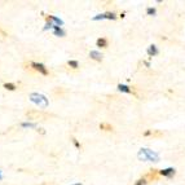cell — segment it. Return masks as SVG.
Returning a JSON list of instances; mask_svg holds the SVG:
<instances>
[{"label":"cell","mask_w":185,"mask_h":185,"mask_svg":"<svg viewBox=\"0 0 185 185\" xmlns=\"http://www.w3.org/2000/svg\"><path fill=\"white\" fill-rule=\"evenodd\" d=\"M137 157H139V159H141V161H151V162L159 161V154L153 151V150H150V149H146V148L140 149Z\"/></svg>","instance_id":"6da1fadb"},{"label":"cell","mask_w":185,"mask_h":185,"mask_svg":"<svg viewBox=\"0 0 185 185\" xmlns=\"http://www.w3.org/2000/svg\"><path fill=\"white\" fill-rule=\"evenodd\" d=\"M30 100L34 104L39 105L40 107H47L48 106V100H47L45 96L40 95V93H31L30 95Z\"/></svg>","instance_id":"7a4b0ae2"},{"label":"cell","mask_w":185,"mask_h":185,"mask_svg":"<svg viewBox=\"0 0 185 185\" xmlns=\"http://www.w3.org/2000/svg\"><path fill=\"white\" fill-rule=\"evenodd\" d=\"M26 117L29 118L30 120H36V119H45V118H48L49 115L45 114V113H43V111L32 110V111H27L26 113Z\"/></svg>","instance_id":"3957f363"},{"label":"cell","mask_w":185,"mask_h":185,"mask_svg":"<svg viewBox=\"0 0 185 185\" xmlns=\"http://www.w3.org/2000/svg\"><path fill=\"white\" fill-rule=\"evenodd\" d=\"M31 66L34 70L39 71V73H41L43 75H48V70L45 69V66L43 65V63H39V62H31Z\"/></svg>","instance_id":"277c9868"},{"label":"cell","mask_w":185,"mask_h":185,"mask_svg":"<svg viewBox=\"0 0 185 185\" xmlns=\"http://www.w3.org/2000/svg\"><path fill=\"white\" fill-rule=\"evenodd\" d=\"M115 20L117 18V16L114 14L113 12H106V13H104V14H98V16H96V17H93V21H97V20Z\"/></svg>","instance_id":"5b68a950"},{"label":"cell","mask_w":185,"mask_h":185,"mask_svg":"<svg viewBox=\"0 0 185 185\" xmlns=\"http://www.w3.org/2000/svg\"><path fill=\"white\" fill-rule=\"evenodd\" d=\"M158 175H159V171H157V170H150V171H149V172L144 176V179H145V180H157Z\"/></svg>","instance_id":"8992f818"},{"label":"cell","mask_w":185,"mask_h":185,"mask_svg":"<svg viewBox=\"0 0 185 185\" xmlns=\"http://www.w3.org/2000/svg\"><path fill=\"white\" fill-rule=\"evenodd\" d=\"M159 175L166 176V177H172L175 175V168L170 167V168H166V170H161L159 171Z\"/></svg>","instance_id":"52a82bcc"},{"label":"cell","mask_w":185,"mask_h":185,"mask_svg":"<svg viewBox=\"0 0 185 185\" xmlns=\"http://www.w3.org/2000/svg\"><path fill=\"white\" fill-rule=\"evenodd\" d=\"M45 20H47V22H49V23L54 22V23H56L57 26H60V25H63V22L60 20V18L54 17V16H45Z\"/></svg>","instance_id":"ba28073f"},{"label":"cell","mask_w":185,"mask_h":185,"mask_svg":"<svg viewBox=\"0 0 185 185\" xmlns=\"http://www.w3.org/2000/svg\"><path fill=\"white\" fill-rule=\"evenodd\" d=\"M89 57L92 60H96V61H101V60H102V54H101L100 52H97V51H91Z\"/></svg>","instance_id":"9c48e42d"},{"label":"cell","mask_w":185,"mask_h":185,"mask_svg":"<svg viewBox=\"0 0 185 185\" xmlns=\"http://www.w3.org/2000/svg\"><path fill=\"white\" fill-rule=\"evenodd\" d=\"M159 53V51H158V48H157L155 45H150L148 48V54L150 57H153V56H157V54Z\"/></svg>","instance_id":"30bf717a"},{"label":"cell","mask_w":185,"mask_h":185,"mask_svg":"<svg viewBox=\"0 0 185 185\" xmlns=\"http://www.w3.org/2000/svg\"><path fill=\"white\" fill-rule=\"evenodd\" d=\"M53 30H54V35H57V36H65V31L61 29L60 26H57V25H53Z\"/></svg>","instance_id":"8fae6325"},{"label":"cell","mask_w":185,"mask_h":185,"mask_svg":"<svg viewBox=\"0 0 185 185\" xmlns=\"http://www.w3.org/2000/svg\"><path fill=\"white\" fill-rule=\"evenodd\" d=\"M118 89H119L120 92H124V93H131L132 92L131 88L126 84H118Z\"/></svg>","instance_id":"7c38bea8"},{"label":"cell","mask_w":185,"mask_h":185,"mask_svg":"<svg viewBox=\"0 0 185 185\" xmlns=\"http://www.w3.org/2000/svg\"><path fill=\"white\" fill-rule=\"evenodd\" d=\"M96 44H97V47H101V48H106V47H107V39H105V38H100V39H97Z\"/></svg>","instance_id":"4fadbf2b"},{"label":"cell","mask_w":185,"mask_h":185,"mask_svg":"<svg viewBox=\"0 0 185 185\" xmlns=\"http://www.w3.org/2000/svg\"><path fill=\"white\" fill-rule=\"evenodd\" d=\"M100 129H104V131H113V126L109 123H101Z\"/></svg>","instance_id":"5bb4252c"},{"label":"cell","mask_w":185,"mask_h":185,"mask_svg":"<svg viewBox=\"0 0 185 185\" xmlns=\"http://www.w3.org/2000/svg\"><path fill=\"white\" fill-rule=\"evenodd\" d=\"M67 65L70 66V67H73V69H78L79 67V63H78V61H75V60H70V61L67 62Z\"/></svg>","instance_id":"9a60e30c"},{"label":"cell","mask_w":185,"mask_h":185,"mask_svg":"<svg viewBox=\"0 0 185 185\" xmlns=\"http://www.w3.org/2000/svg\"><path fill=\"white\" fill-rule=\"evenodd\" d=\"M4 88H7L8 91H14L16 89V85L13 83H5L4 84Z\"/></svg>","instance_id":"2e32d148"},{"label":"cell","mask_w":185,"mask_h":185,"mask_svg":"<svg viewBox=\"0 0 185 185\" xmlns=\"http://www.w3.org/2000/svg\"><path fill=\"white\" fill-rule=\"evenodd\" d=\"M146 13H148L149 16H154L157 13V9L155 8H148V9H146Z\"/></svg>","instance_id":"e0dca14e"},{"label":"cell","mask_w":185,"mask_h":185,"mask_svg":"<svg viewBox=\"0 0 185 185\" xmlns=\"http://www.w3.org/2000/svg\"><path fill=\"white\" fill-rule=\"evenodd\" d=\"M145 184H146V180H145L144 177H142V179H140V180H137L135 185H145Z\"/></svg>","instance_id":"ac0fdd59"},{"label":"cell","mask_w":185,"mask_h":185,"mask_svg":"<svg viewBox=\"0 0 185 185\" xmlns=\"http://www.w3.org/2000/svg\"><path fill=\"white\" fill-rule=\"evenodd\" d=\"M21 126H22V127H36V124H35V123H30V122L27 123V122H26V123H22Z\"/></svg>","instance_id":"d6986e66"},{"label":"cell","mask_w":185,"mask_h":185,"mask_svg":"<svg viewBox=\"0 0 185 185\" xmlns=\"http://www.w3.org/2000/svg\"><path fill=\"white\" fill-rule=\"evenodd\" d=\"M73 142H74V145H75L76 148H80V144L78 142V140H76V139H73Z\"/></svg>","instance_id":"ffe728a7"},{"label":"cell","mask_w":185,"mask_h":185,"mask_svg":"<svg viewBox=\"0 0 185 185\" xmlns=\"http://www.w3.org/2000/svg\"><path fill=\"white\" fill-rule=\"evenodd\" d=\"M149 135H153V131H151V129H148V131L144 132V136H149Z\"/></svg>","instance_id":"44dd1931"},{"label":"cell","mask_w":185,"mask_h":185,"mask_svg":"<svg viewBox=\"0 0 185 185\" xmlns=\"http://www.w3.org/2000/svg\"><path fill=\"white\" fill-rule=\"evenodd\" d=\"M0 34H1V36H7V32H5V31H3L1 29H0Z\"/></svg>","instance_id":"7402d4cb"},{"label":"cell","mask_w":185,"mask_h":185,"mask_svg":"<svg viewBox=\"0 0 185 185\" xmlns=\"http://www.w3.org/2000/svg\"><path fill=\"white\" fill-rule=\"evenodd\" d=\"M38 132H40V133H44V131H43V128H39V129H38Z\"/></svg>","instance_id":"603a6c76"},{"label":"cell","mask_w":185,"mask_h":185,"mask_svg":"<svg viewBox=\"0 0 185 185\" xmlns=\"http://www.w3.org/2000/svg\"><path fill=\"white\" fill-rule=\"evenodd\" d=\"M74 185H82V184H74Z\"/></svg>","instance_id":"cb8c5ba5"},{"label":"cell","mask_w":185,"mask_h":185,"mask_svg":"<svg viewBox=\"0 0 185 185\" xmlns=\"http://www.w3.org/2000/svg\"><path fill=\"white\" fill-rule=\"evenodd\" d=\"M0 179H1V176H0Z\"/></svg>","instance_id":"d4e9b609"}]
</instances>
